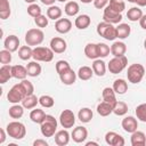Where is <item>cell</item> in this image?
Listing matches in <instances>:
<instances>
[{
    "label": "cell",
    "mask_w": 146,
    "mask_h": 146,
    "mask_svg": "<svg viewBox=\"0 0 146 146\" xmlns=\"http://www.w3.org/2000/svg\"><path fill=\"white\" fill-rule=\"evenodd\" d=\"M80 1H81V2H83V3H90L91 1L94 2V0H80Z\"/></svg>",
    "instance_id": "91938a15"
},
{
    "label": "cell",
    "mask_w": 146,
    "mask_h": 146,
    "mask_svg": "<svg viewBox=\"0 0 146 146\" xmlns=\"http://www.w3.org/2000/svg\"><path fill=\"white\" fill-rule=\"evenodd\" d=\"M143 16V11L139 7H131L130 9H128L127 11V17L129 21L131 22H137Z\"/></svg>",
    "instance_id": "e575fe53"
},
{
    "label": "cell",
    "mask_w": 146,
    "mask_h": 146,
    "mask_svg": "<svg viewBox=\"0 0 146 146\" xmlns=\"http://www.w3.org/2000/svg\"><path fill=\"white\" fill-rule=\"evenodd\" d=\"M136 116L141 122H146V103L140 104L136 107Z\"/></svg>",
    "instance_id": "f6af8a7d"
},
{
    "label": "cell",
    "mask_w": 146,
    "mask_h": 146,
    "mask_svg": "<svg viewBox=\"0 0 146 146\" xmlns=\"http://www.w3.org/2000/svg\"><path fill=\"white\" fill-rule=\"evenodd\" d=\"M110 0H94V6L97 9H103L108 5Z\"/></svg>",
    "instance_id": "816d5d0a"
},
{
    "label": "cell",
    "mask_w": 146,
    "mask_h": 146,
    "mask_svg": "<svg viewBox=\"0 0 146 146\" xmlns=\"http://www.w3.org/2000/svg\"><path fill=\"white\" fill-rule=\"evenodd\" d=\"M128 1H129V2H132V3H136L137 0H128Z\"/></svg>",
    "instance_id": "6125c7cd"
},
{
    "label": "cell",
    "mask_w": 146,
    "mask_h": 146,
    "mask_svg": "<svg viewBox=\"0 0 146 146\" xmlns=\"http://www.w3.org/2000/svg\"><path fill=\"white\" fill-rule=\"evenodd\" d=\"M24 1H25V2H27V3H30V5H31V3H34V2H35V1H36V0H24Z\"/></svg>",
    "instance_id": "94428289"
},
{
    "label": "cell",
    "mask_w": 146,
    "mask_h": 146,
    "mask_svg": "<svg viewBox=\"0 0 146 146\" xmlns=\"http://www.w3.org/2000/svg\"><path fill=\"white\" fill-rule=\"evenodd\" d=\"M139 25H140L141 29L146 30V15H143L141 18L139 19Z\"/></svg>",
    "instance_id": "db71d44e"
},
{
    "label": "cell",
    "mask_w": 146,
    "mask_h": 146,
    "mask_svg": "<svg viewBox=\"0 0 146 146\" xmlns=\"http://www.w3.org/2000/svg\"><path fill=\"white\" fill-rule=\"evenodd\" d=\"M40 1L46 6H52L55 3V1H57V0H40Z\"/></svg>",
    "instance_id": "9f6ffc18"
},
{
    "label": "cell",
    "mask_w": 146,
    "mask_h": 146,
    "mask_svg": "<svg viewBox=\"0 0 146 146\" xmlns=\"http://www.w3.org/2000/svg\"><path fill=\"white\" fill-rule=\"evenodd\" d=\"M11 75L15 79L24 80L27 76V70L22 65H14L11 66Z\"/></svg>",
    "instance_id": "484cf974"
},
{
    "label": "cell",
    "mask_w": 146,
    "mask_h": 146,
    "mask_svg": "<svg viewBox=\"0 0 146 146\" xmlns=\"http://www.w3.org/2000/svg\"><path fill=\"white\" fill-rule=\"evenodd\" d=\"M39 104L42 106V107H46V108H50L55 105V100L51 96L49 95H42L41 97H39Z\"/></svg>",
    "instance_id": "7bdbcfd3"
},
{
    "label": "cell",
    "mask_w": 146,
    "mask_h": 146,
    "mask_svg": "<svg viewBox=\"0 0 146 146\" xmlns=\"http://www.w3.org/2000/svg\"><path fill=\"white\" fill-rule=\"evenodd\" d=\"M136 3H137L139 7H145V6H146V0H137Z\"/></svg>",
    "instance_id": "6f0895ef"
},
{
    "label": "cell",
    "mask_w": 146,
    "mask_h": 146,
    "mask_svg": "<svg viewBox=\"0 0 146 146\" xmlns=\"http://www.w3.org/2000/svg\"><path fill=\"white\" fill-rule=\"evenodd\" d=\"M121 125H122V128H123V130H124L125 132L132 133V132L136 131L137 128H138V121H137L136 117H133V116H131V115H130V116H125V117L122 120Z\"/></svg>",
    "instance_id": "4fadbf2b"
},
{
    "label": "cell",
    "mask_w": 146,
    "mask_h": 146,
    "mask_svg": "<svg viewBox=\"0 0 146 146\" xmlns=\"http://www.w3.org/2000/svg\"><path fill=\"white\" fill-rule=\"evenodd\" d=\"M33 146H48V143L43 139H36L33 141Z\"/></svg>",
    "instance_id": "f5cc1de1"
},
{
    "label": "cell",
    "mask_w": 146,
    "mask_h": 146,
    "mask_svg": "<svg viewBox=\"0 0 146 146\" xmlns=\"http://www.w3.org/2000/svg\"><path fill=\"white\" fill-rule=\"evenodd\" d=\"M108 7L119 14H122V11L125 9V3L123 0H110L108 1Z\"/></svg>",
    "instance_id": "60d3db41"
},
{
    "label": "cell",
    "mask_w": 146,
    "mask_h": 146,
    "mask_svg": "<svg viewBox=\"0 0 146 146\" xmlns=\"http://www.w3.org/2000/svg\"><path fill=\"white\" fill-rule=\"evenodd\" d=\"M27 70V75L32 78H36L41 74V65L36 60H32L26 65Z\"/></svg>",
    "instance_id": "603a6c76"
},
{
    "label": "cell",
    "mask_w": 146,
    "mask_h": 146,
    "mask_svg": "<svg viewBox=\"0 0 146 146\" xmlns=\"http://www.w3.org/2000/svg\"><path fill=\"white\" fill-rule=\"evenodd\" d=\"M78 78L80 80H83V81H87V80H90L94 75V71H92V67H89V66H81L78 71Z\"/></svg>",
    "instance_id": "1f68e13d"
},
{
    "label": "cell",
    "mask_w": 146,
    "mask_h": 146,
    "mask_svg": "<svg viewBox=\"0 0 146 146\" xmlns=\"http://www.w3.org/2000/svg\"><path fill=\"white\" fill-rule=\"evenodd\" d=\"M128 112V105L124 102H116V104L113 107V113L117 116L125 115Z\"/></svg>",
    "instance_id": "b9f144b4"
},
{
    "label": "cell",
    "mask_w": 146,
    "mask_h": 146,
    "mask_svg": "<svg viewBox=\"0 0 146 146\" xmlns=\"http://www.w3.org/2000/svg\"><path fill=\"white\" fill-rule=\"evenodd\" d=\"M59 123L64 129H70L75 124V115L71 110H64L59 115Z\"/></svg>",
    "instance_id": "9c48e42d"
},
{
    "label": "cell",
    "mask_w": 146,
    "mask_h": 146,
    "mask_svg": "<svg viewBox=\"0 0 146 146\" xmlns=\"http://www.w3.org/2000/svg\"><path fill=\"white\" fill-rule=\"evenodd\" d=\"M97 49H98V56H99V58H105L111 52V48L106 43H103V42L97 43Z\"/></svg>",
    "instance_id": "bcb514c9"
},
{
    "label": "cell",
    "mask_w": 146,
    "mask_h": 146,
    "mask_svg": "<svg viewBox=\"0 0 146 146\" xmlns=\"http://www.w3.org/2000/svg\"><path fill=\"white\" fill-rule=\"evenodd\" d=\"M71 137L78 144L83 143L87 139V137H88V130H87V128H84L82 125H79V127L73 129V131L71 133Z\"/></svg>",
    "instance_id": "5bb4252c"
},
{
    "label": "cell",
    "mask_w": 146,
    "mask_h": 146,
    "mask_svg": "<svg viewBox=\"0 0 146 146\" xmlns=\"http://www.w3.org/2000/svg\"><path fill=\"white\" fill-rule=\"evenodd\" d=\"M24 97H25V94H24V91H23V89H22V87H21L19 83L13 86L10 88V90L8 91V94H7V99L11 104L22 103V100L24 99Z\"/></svg>",
    "instance_id": "ba28073f"
},
{
    "label": "cell",
    "mask_w": 146,
    "mask_h": 146,
    "mask_svg": "<svg viewBox=\"0 0 146 146\" xmlns=\"http://www.w3.org/2000/svg\"><path fill=\"white\" fill-rule=\"evenodd\" d=\"M103 19H104V22H107L111 24H120L122 21V14L113 11L107 5L103 13Z\"/></svg>",
    "instance_id": "30bf717a"
},
{
    "label": "cell",
    "mask_w": 146,
    "mask_h": 146,
    "mask_svg": "<svg viewBox=\"0 0 146 146\" xmlns=\"http://www.w3.org/2000/svg\"><path fill=\"white\" fill-rule=\"evenodd\" d=\"M7 135L14 139H23L26 135V128L25 125L19 121H13L9 122L6 127Z\"/></svg>",
    "instance_id": "3957f363"
},
{
    "label": "cell",
    "mask_w": 146,
    "mask_h": 146,
    "mask_svg": "<svg viewBox=\"0 0 146 146\" xmlns=\"http://www.w3.org/2000/svg\"><path fill=\"white\" fill-rule=\"evenodd\" d=\"M90 145H95V146H98V144L96 141H88L86 143V146H90Z\"/></svg>",
    "instance_id": "680465c9"
},
{
    "label": "cell",
    "mask_w": 146,
    "mask_h": 146,
    "mask_svg": "<svg viewBox=\"0 0 146 146\" xmlns=\"http://www.w3.org/2000/svg\"><path fill=\"white\" fill-rule=\"evenodd\" d=\"M19 84H21V87H22V89H23V91H24V94H25V97L33 94L34 87H33V84H32L31 81L24 79V80H22V82H19Z\"/></svg>",
    "instance_id": "ee69618b"
},
{
    "label": "cell",
    "mask_w": 146,
    "mask_h": 146,
    "mask_svg": "<svg viewBox=\"0 0 146 146\" xmlns=\"http://www.w3.org/2000/svg\"><path fill=\"white\" fill-rule=\"evenodd\" d=\"M38 104H39V98L34 94L24 97V99L22 100V105L24 106V108H27V110L34 108Z\"/></svg>",
    "instance_id": "4dcf8cb0"
},
{
    "label": "cell",
    "mask_w": 146,
    "mask_h": 146,
    "mask_svg": "<svg viewBox=\"0 0 146 146\" xmlns=\"http://www.w3.org/2000/svg\"><path fill=\"white\" fill-rule=\"evenodd\" d=\"M76 76H78V74H76L72 68L65 71V72L62 73V74H59V79H60L62 83H64V84H66V86L73 84V83L75 82V80H76Z\"/></svg>",
    "instance_id": "d6986e66"
},
{
    "label": "cell",
    "mask_w": 146,
    "mask_h": 146,
    "mask_svg": "<svg viewBox=\"0 0 146 146\" xmlns=\"http://www.w3.org/2000/svg\"><path fill=\"white\" fill-rule=\"evenodd\" d=\"M56 72L58 73V75L59 74H62V73H64L65 71H67V70H70L71 68V66H70V64H68V62H66V60H63V59H60V60H58L57 63H56Z\"/></svg>",
    "instance_id": "c3c4849f"
},
{
    "label": "cell",
    "mask_w": 146,
    "mask_h": 146,
    "mask_svg": "<svg viewBox=\"0 0 146 146\" xmlns=\"http://www.w3.org/2000/svg\"><path fill=\"white\" fill-rule=\"evenodd\" d=\"M97 33L98 35H100L102 38H104L105 40L108 41H113L117 38L116 35V27L113 26V24L107 23V22H102L97 25Z\"/></svg>",
    "instance_id": "277c9868"
},
{
    "label": "cell",
    "mask_w": 146,
    "mask_h": 146,
    "mask_svg": "<svg viewBox=\"0 0 146 146\" xmlns=\"http://www.w3.org/2000/svg\"><path fill=\"white\" fill-rule=\"evenodd\" d=\"M9 116L13 119H21L24 114V106L19 104H14L11 107H9Z\"/></svg>",
    "instance_id": "d590c367"
},
{
    "label": "cell",
    "mask_w": 146,
    "mask_h": 146,
    "mask_svg": "<svg viewBox=\"0 0 146 146\" xmlns=\"http://www.w3.org/2000/svg\"><path fill=\"white\" fill-rule=\"evenodd\" d=\"M44 39V34L40 29H30L25 33V42L29 46H39L42 43Z\"/></svg>",
    "instance_id": "8992f818"
},
{
    "label": "cell",
    "mask_w": 146,
    "mask_h": 146,
    "mask_svg": "<svg viewBox=\"0 0 146 146\" xmlns=\"http://www.w3.org/2000/svg\"><path fill=\"white\" fill-rule=\"evenodd\" d=\"M6 132L5 129H0V133H1V137H0V144H3L5 140H6Z\"/></svg>",
    "instance_id": "11a10c76"
},
{
    "label": "cell",
    "mask_w": 146,
    "mask_h": 146,
    "mask_svg": "<svg viewBox=\"0 0 146 146\" xmlns=\"http://www.w3.org/2000/svg\"><path fill=\"white\" fill-rule=\"evenodd\" d=\"M57 130V120L55 116L50 114H46L43 121L40 123V131L43 137H52L55 136Z\"/></svg>",
    "instance_id": "6da1fadb"
},
{
    "label": "cell",
    "mask_w": 146,
    "mask_h": 146,
    "mask_svg": "<svg viewBox=\"0 0 146 146\" xmlns=\"http://www.w3.org/2000/svg\"><path fill=\"white\" fill-rule=\"evenodd\" d=\"M44 116H46L44 111H43V110H40V108H34V110H32L31 113H30V119H31V121L34 122V123H39V124L43 121Z\"/></svg>",
    "instance_id": "f35d334b"
},
{
    "label": "cell",
    "mask_w": 146,
    "mask_h": 146,
    "mask_svg": "<svg viewBox=\"0 0 146 146\" xmlns=\"http://www.w3.org/2000/svg\"><path fill=\"white\" fill-rule=\"evenodd\" d=\"M72 29V22L68 18H59L55 23V30L60 34H66Z\"/></svg>",
    "instance_id": "9a60e30c"
},
{
    "label": "cell",
    "mask_w": 146,
    "mask_h": 146,
    "mask_svg": "<svg viewBox=\"0 0 146 146\" xmlns=\"http://www.w3.org/2000/svg\"><path fill=\"white\" fill-rule=\"evenodd\" d=\"M11 51L3 49L0 51V63L1 64H10L11 62Z\"/></svg>",
    "instance_id": "681fc988"
},
{
    "label": "cell",
    "mask_w": 146,
    "mask_h": 146,
    "mask_svg": "<svg viewBox=\"0 0 146 146\" xmlns=\"http://www.w3.org/2000/svg\"><path fill=\"white\" fill-rule=\"evenodd\" d=\"M105 141L110 146H123L125 144L124 138L121 135H119V133H116L114 131L106 132V135H105Z\"/></svg>",
    "instance_id": "8fae6325"
},
{
    "label": "cell",
    "mask_w": 146,
    "mask_h": 146,
    "mask_svg": "<svg viewBox=\"0 0 146 146\" xmlns=\"http://www.w3.org/2000/svg\"><path fill=\"white\" fill-rule=\"evenodd\" d=\"M57 1H59V2H65V1H67V0H57Z\"/></svg>",
    "instance_id": "e7e4bbea"
},
{
    "label": "cell",
    "mask_w": 146,
    "mask_h": 146,
    "mask_svg": "<svg viewBox=\"0 0 146 146\" xmlns=\"http://www.w3.org/2000/svg\"><path fill=\"white\" fill-rule=\"evenodd\" d=\"M90 23H91V18L89 17V15L82 14V15H79V16L75 18L74 25H75L79 30H86L87 27H89Z\"/></svg>",
    "instance_id": "7402d4cb"
},
{
    "label": "cell",
    "mask_w": 146,
    "mask_h": 146,
    "mask_svg": "<svg viewBox=\"0 0 146 146\" xmlns=\"http://www.w3.org/2000/svg\"><path fill=\"white\" fill-rule=\"evenodd\" d=\"M27 14L31 17H33V18L40 16L41 15V8H40V6H38L36 3H31L27 7Z\"/></svg>",
    "instance_id": "7dc6e473"
},
{
    "label": "cell",
    "mask_w": 146,
    "mask_h": 146,
    "mask_svg": "<svg viewBox=\"0 0 146 146\" xmlns=\"http://www.w3.org/2000/svg\"><path fill=\"white\" fill-rule=\"evenodd\" d=\"M102 96H103V100L112 104L113 106L116 104V97H115V91L113 90V88H110V87H106L103 89V92H102Z\"/></svg>",
    "instance_id": "83f0119b"
},
{
    "label": "cell",
    "mask_w": 146,
    "mask_h": 146,
    "mask_svg": "<svg viewBox=\"0 0 146 146\" xmlns=\"http://www.w3.org/2000/svg\"><path fill=\"white\" fill-rule=\"evenodd\" d=\"M144 75H145V67L141 64L135 63V64H131L130 66H128L127 78H128L129 82H131L133 84L139 83L143 80Z\"/></svg>",
    "instance_id": "7a4b0ae2"
},
{
    "label": "cell",
    "mask_w": 146,
    "mask_h": 146,
    "mask_svg": "<svg viewBox=\"0 0 146 146\" xmlns=\"http://www.w3.org/2000/svg\"><path fill=\"white\" fill-rule=\"evenodd\" d=\"M144 48H145V50H146V39H145V41H144Z\"/></svg>",
    "instance_id": "be15d7a7"
},
{
    "label": "cell",
    "mask_w": 146,
    "mask_h": 146,
    "mask_svg": "<svg viewBox=\"0 0 146 146\" xmlns=\"http://www.w3.org/2000/svg\"><path fill=\"white\" fill-rule=\"evenodd\" d=\"M113 90L115 91V94H119V95H123L128 91V83L124 79H116L114 82H113Z\"/></svg>",
    "instance_id": "4316f807"
},
{
    "label": "cell",
    "mask_w": 146,
    "mask_h": 146,
    "mask_svg": "<svg viewBox=\"0 0 146 146\" xmlns=\"http://www.w3.org/2000/svg\"><path fill=\"white\" fill-rule=\"evenodd\" d=\"M130 143L132 146H145L146 145V135L143 131H133L130 137Z\"/></svg>",
    "instance_id": "e0dca14e"
},
{
    "label": "cell",
    "mask_w": 146,
    "mask_h": 146,
    "mask_svg": "<svg viewBox=\"0 0 146 146\" xmlns=\"http://www.w3.org/2000/svg\"><path fill=\"white\" fill-rule=\"evenodd\" d=\"M33 55V49L31 48V46L26 44V46H22L18 49V57L22 60H29L30 58H32Z\"/></svg>",
    "instance_id": "74e56055"
},
{
    "label": "cell",
    "mask_w": 146,
    "mask_h": 146,
    "mask_svg": "<svg viewBox=\"0 0 146 146\" xmlns=\"http://www.w3.org/2000/svg\"><path fill=\"white\" fill-rule=\"evenodd\" d=\"M113 105L103 100L102 103H99L97 105V113L100 115V116H108L111 113H113Z\"/></svg>",
    "instance_id": "cb8c5ba5"
},
{
    "label": "cell",
    "mask_w": 146,
    "mask_h": 146,
    "mask_svg": "<svg viewBox=\"0 0 146 146\" xmlns=\"http://www.w3.org/2000/svg\"><path fill=\"white\" fill-rule=\"evenodd\" d=\"M84 55L89 59H97L99 58L98 56V49H97V43H88L84 47Z\"/></svg>",
    "instance_id": "f546056e"
},
{
    "label": "cell",
    "mask_w": 146,
    "mask_h": 146,
    "mask_svg": "<svg viewBox=\"0 0 146 146\" xmlns=\"http://www.w3.org/2000/svg\"><path fill=\"white\" fill-rule=\"evenodd\" d=\"M11 78H13V75H11V66L9 64H3L0 67V83L3 84L8 80H10Z\"/></svg>",
    "instance_id": "f1b7e54d"
},
{
    "label": "cell",
    "mask_w": 146,
    "mask_h": 146,
    "mask_svg": "<svg viewBox=\"0 0 146 146\" xmlns=\"http://www.w3.org/2000/svg\"><path fill=\"white\" fill-rule=\"evenodd\" d=\"M3 47H5V49H7V50H9L11 52L16 51L18 49V47H19V39H18V36H16L14 34L8 35L5 39V41H3Z\"/></svg>",
    "instance_id": "2e32d148"
},
{
    "label": "cell",
    "mask_w": 146,
    "mask_h": 146,
    "mask_svg": "<svg viewBox=\"0 0 146 146\" xmlns=\"http://www.w3.org/2000/svg\"><path fill=\"white\" fill-rule=\"evenodd\" d=\"M50 48L52 49L54 52L56 54H63L66 48H67V44H66V41L63 39V38H59V36H55L50 40Z\"/></svg>",
    "instance_id": "7c38bea8"
},
{
    "label": "cell",
    "mask_w": 146,
    "mask_h": 146,
    "mask_svg": "<svg viewBox=\"0 0 146 146\" xmlns=\"http://www.w3.org/2000/svg\"><path fill=\"white\" fill-rule=\"evenodd\" d=\"M80 10V6L76 1H68L65 7H64V11L67 16H75Z\"/></svg>",
    "instance_id": "836d02e7"
},
{
    "label": "cell",
    "mask_w": 146,
    "mask_h": 146,
    "mask_svg": "<svg viewBox=\"0 0 146 146\" xmlns=\"http://www.w3.org/2000/svg\"><path fill=\"white\" fill-rule=\"evenodd\" d=\"M11 14L10 10V5L8 0H0V18L1 19H7L9 18Z\"/></svg>",
    "instance_id": "ab89813d"
},
{
    "label": "cell",
    "mask_w": 146,
    "mask_h": 146,
    "mask_svg": "<svg viewBox=\"0 0 146 146\" xmlns=\"http://www.w3.org/2000/svg\"><path fill=\"white\" fill-rule=\"evenodd\" d=\"M130 32H131V27L130 25H128L127 23H120L117 26H116V35L119 39L123 40V39H127L129 35H130Z\"/></svg>",
    "instance_id": "d4e9b609"
},
{
    "label": "cell",
    "mask_w": 146,
    "mask_h": 146,
    "mask_svg": "<svg viewBox=\"0 0 146 146\" xmlns=\"http://www.w3.org/2000/svg\"><path fill=\"white\" fill-rule=\"evenodd\" d=\"M92 67V71H94V74H96L97 76H104L105 73H106V64L103 59H94V63L91 65Z\"/></svg>",
    "instance_id": "44dd1931"
},
{
    "label": "cell",
    "mask_w": 146,
    "mask_h": 146,
    "mask_svg": "<svg viewBox=\"0 0 146 146\" xmlns=\"http://www.w3.org/2000/svg\"><path fill=\"white\" fill-rule=\"evenodd\" d=\"M127 52V46L124 42L122 41H115L113 42V44L111 46V54L114 57H121L124 56V54Z\"/></svg>",
    "instance_id": "ac0fdd59"
},
{
    "label": "cell",
    "mask_w": 146,
    "mask_h": 146,
    "mask_svg": "<svg viewBox=\"0 0 146 146\" xmlns=\"http://www.w3.org/2000/svg\"><path fill=\"white\" fill-rule=\"evenodd\" d=\"M92 116H94V113H92V111H91L90 108H88V107L81 108V110L79 111V113H78V119H79L82 123H88V122H90L91 119H92Z\"/></svg>",
    "instance_id": "d6a6232c"
},
{
    "label": "cell",
    "mask_w": 146,
    "mask_h": 146,
    "mask_svg": "<svg viewBox=\"0 0 146 146\" xmlns=\"http://www.w3.org/2000/svg\"><path fill=\"white\" fill-rule=\"evenodd\" d=\"M128 65V58L124 56L121 57H113L108 64H107V68L112 74H119L121 73Z\"/></svg>",
    "instance_id": "52a82bcc"
},
{
    "label": "cell",
    "mask_w": 146,
    "mask_h": 146,
    "mask_svg": "<svg viewBox=\"0 0 146 146\" xmlns=\"http://www.w3.org/2000/svg\"><path fill=\"white\" fill-rule=\"evenodd\" d=\"M68 141H70V133L67 129L59 130L55 133V143L58 146H65L68 144Z\"/></svg>",
    "instance_id": "ffe728a7"
},
{
    "label": "cell",
    "mask_w": 146,
    "mask_h": 146,
    "mask_svg": "<svg viewBox=\"0 0 146 146\" xmlns=\"http://www.w3.org/2000/svg\"><path fill=\"white\" fill-rule=\"evenodd\" d=\"M48 17H46L44 15H40V16H38V17H35L34 18V23H35V25L38 26V27H40V29H43V27H46V26H48Z\"/></svg>",
    "instance_id": "f907efd6"
},
{
    "label": "cell",
    "mask_w": 146,
    "mask_h": 146,
    "mask_svg": "<svg viewBox=\"0 0 146 146\" xmlns=\"http://www.w3.org/2000/svg\"><path fill=\"white\" fill-rule=\"evenodd\" d=\"M54 54L55 52L52 51V49L50 47L47 48V47H38L36 46L33 49L32 58L34 60H36V62H46V63H48V62L52 60Z\"/></svg>",
    "instance_id": "5b68a950"
},
{
    "label": "cell",
    "mask_w": 146,
    "mask_h": 146,
    "mask_svg": "<svg viewBox=\"0 0 146 146\" xmlns=\"http://www.w3.org/2000/svg\"><path fill=\"white\" fill-rule=\"evenodd\" d=\"M62 9L58 7V6H49V8L47 9V17L49 19H54V21H57L62 17Z\"/></svg>",
    "instance_id": "8d00e7d4"
}]
</instances>
